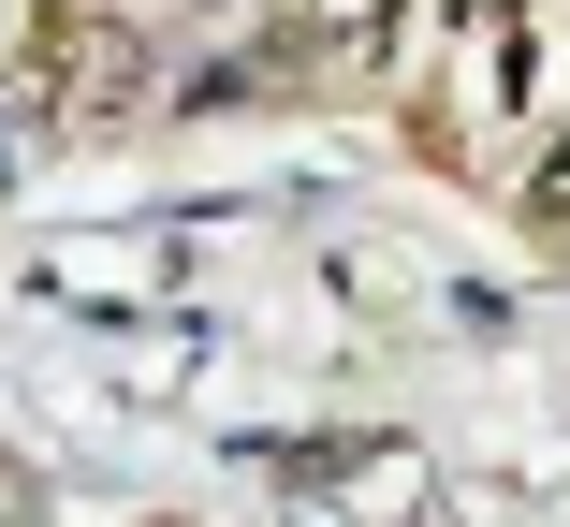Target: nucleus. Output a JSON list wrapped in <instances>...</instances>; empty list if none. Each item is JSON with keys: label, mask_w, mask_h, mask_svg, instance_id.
<instances>
[{"label": "nucleus", "mask_w": 570, "mask_h": 527, "mask_svg": "<svg viewBox=\"0 0 570 527\" xmlns=\"http://www.w3.org/2000/svg\"><path fill=\"white\" fill-rule=\"evenodd\" d=\"M527 221H541V235H570V133L527 162Z\"/></svg>", "instance_id": "obj_1"}]
</instances>
